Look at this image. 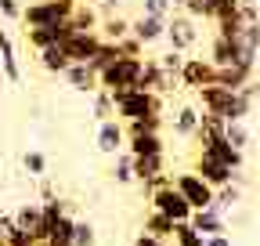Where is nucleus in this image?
<instances>
[{"label":"nucleus","instance_id":"f257e3e1","mask_svg":"<svg viewBox=\"0 0 260 246\" xmlns=\"http://www.w3.org/2000/svg\"><path fill=\"white\" fill-rule=\"evenodd\" d=\"M256 95H260L256 83H246V87H239V90H228V87L210 83V87H199V90H195L199 109L210 112V116H217V119H224V123H228V119H246V116L253 112Z\"/></svg>","mask_w":260,"mask_h":246},{"label":"nucleus","instance_id":"2eb2a0df","mask_svg":"<svg viewBox=\"0 0 260 246\" xmlns=\"http://www.w3.org/2000/svg\"><path fill=\"white\" fill-rule=\"evenodd\" d=\"M130 37L141 40L145 47H148V44H159L162 37H167V18H155V15H138V18H130Z\"/></svg>","mask_w":260,"mask_h":246},{"label":"nucleus","instance_id":"79ce46f5","mask_svg":"<svg viewBox=\"0 0 260 246\" xmlns=\"http://www.w3.org/2000/svg\"><path fill=\"white\" fill-rule=\"evenodd\" d=\"M134 246H167L162 239H155V235H148V232H141L138 239H134Z\"/></svg>","mask_w":260,"mask_h":246},{"label":"nucleus","instance_id":"473e14b6","mask_svg":"<svg viewBox=\"0 0 260 246\" xmlns=\"http://www.w3.org/2000/svg\"><path fill=\"white\" fill-rule=\"evenodd\" d=\"M116 58H119V47H116L112 40H102V44H98V51H94V58L87 62V66H90L94 73H102L105 66H112Z\"/></svg>","mask_w":260,"mask_h":246},{"label":"nucleus","instance_id":"20e7f679","mask_svg":"<svg viewBox=\"0 0 260 246\" xmlns=\"http://www.w3.org/2000/svg\"><path fill=\"white\" fill-rule=\"evenodd\" d=\"M162 40L170 44V51L188 54L195 44H199V22L188 18L184 11H170V18H167V37H162Z\"/></svg>","mask_w":260,"mask_h":246},{"label":"nucleus","instance_id":"cd10ccee","mask_svg":"<svg viewBox=\"0 0 260 246\" xmlns=\"http://www.w3.org/2000/svg\"><path fill=\"white\" fill-rule=\"evenodd\" d=\"M73 225H76V218H69V213H61V218L47 228V246H73Z\"/></svg>","mask_w":260,"mask_h":246},{"label":"nucleus","instance_id":"a19ab883","mask_svg":"<svg viewBox=\"0 0 260 246\" xmlns=\"http://www.w3.org/2000/svg\"><path fill=\"white\" fill-rule=\"evenodd\" d=\"M0 18L18 22L22 18V0H0Z\"/></svg>","mask_w":260,"mask_h":246},{"label":"nucleus","instance_id":"c03bdc74","mask_svg":"<svg viewBox=\"0 0 260 246\" xmlns=\"http://www.w3.org/2000/svg\"><path fill=\"white\" fill-rule=\"evenodd\" d=\"M40 196H44V199H54V189H51V181H44V184H40Z\"/></svg>","mask_w":260,"mask_h":246},{"label":"nucleus","instance_id":"37998d69","mask_svg":"<svg viewBox=\"0 0 260 246\" xmlns=\"http://www.w3.org/2000/svg\"><path fill=\"white\" fill-rule=\"evenodd\" d=\"M203 246H232V239H228V235H210Z\"/></svg>","mask_w":260,"mask_h":246},{"label":"nucleus","instance_id":"aec40b11","mask_svg":"<svg viewBox=\"0 0 260 246\" xmlns=\"http://www.w3.org/2000/svg\"><path fill=\"white\" fill-rule=\"evenodd\" d=\"M203 152H210L213 160H220L224 167H232V170H242V163H246V152H239L235 145H228V141H224V134H220V138L203 141Z\"/></svg>","mask_w":260,"mask_h":246},{"label":"nucleus","instance_id":"ea45409f","mask_svg":"<svg viewBox=\"0 0 260 246\" xmlns=\"http://www.w3.org/2000/svg\"><path fill=\"white\" fill-rule=\"evenodd\" d=\"M116 47H119V54H123V58H145V44H141V40H134V37L116 40Z\"/></svg>","mask_w":260,"mask_h":246},{"label":"nucleus","instance_id":"e433bc0d","mask_svg":"<svg viewBox=\"0 0 260 246\" xmlns=\"http://www.w3.org/2000/svg\"><path fill=\"white\" fill-rule=\"evenodd\" d=\"M155 62H159V69L167 73V76H174V80H177V73H181V62H184V54H181V51H162V54H159Z\"/></svg>","mask_w":260,"mask_h":246},{"label":"nucleus","instance_id":"c756f323","mask_svg":"<svg viewBox=\"0 0 260 246\" xmlns=\"http://www.w3.org/2000/svg\"><path fill=\"white\" fill-rule=\"evenodd\" d=\"M249 138H253V134H249V127H246V119H228V123H224V141L235 145L239 152L249 148Z\"/></svg>","mask_w":260,"mask_h":246},{"label":"nucleus","instance_id":"72a5a7b5","mask_svg":"<svg viewBox=\"0 0 260 246\" xmlns=\"http://www.w3.org/2000/svg\"><path fill=\"white\" fill-rule=\"evenodd\" d=\"M90 98H94V119H98V123H102V119H112V116H116V105H112V90L98 87Z\"/></svg>","mask_w":260,"mask_h":246},{"label":"nucleus","instance_id":"4468645a","mask_svg":"<svg viewBox=\"0 0 260 246\" xmlns=\"http://www.w3.org/2000/svg\"><path fill=\"white\" fill-rule=\"evenodd\" d=\"M217 69H224V66H235V62H256L253 54H242V47L235 44V37H213V44H210V54H206Z\"/></svg>","mask_w":260,"mask_h":246},{"label":"nucleus","instance_id":"423d86ee","mask_svg":"<svg viewBox=\"0 0 260 246\" xmlns=\"http://www.w3.org/2000/svg\"><path fill=\"white\" fill-rule=\"evenodd\" d=\"M141 73V58H116L112 66H105L102 73H98V87H105V90H126V87H134Z\"/></svg>","mask_w":260,"mask_h":246},{"label":"nucleus","instance_id":"39448f33","mask_svg":"<svg viewBox=\"0 0 260 246\" xmlns=\"http://www.w3.org/2000/svg\"><path fill=\"white\" fill-rule=\"evenodd\" d=\"M148 203H152V210H159L162 218H170L174 225H181V221H191V206H188V199L174 189V184H162V189H152L148 192Z\"/></svg>","mask_w":260,"mask_h":246},{"label":"nucleus","instance_id":"b1692460","mask_svg":"<svg viewBox=\"0 0 260 246\" xmlns=\"http://www.w3.org/2000/svg\"><path fill=\"white\" fill-rule=\"evenodd\" d=\"M37 62H40V69H44V73H51V76H61L65 69L73 66L61 44H58V47H44V51H37Z\"/></svg>","mask_w":260,"mask_h":246},{"label":"nucleus","instance_id":"5701e85b","mask_svg":"<svg viewBox=\"0 0 260 246\" xmlns=\"http://www.w3.org/2000/svg\"><path fill=\"white\" fill-rule=\"evenodd\" d=\"M126 152L130 156H162V152H167V141H162V134H130Z\"/></svg>","mask_w":260,"mask_h":246},{"label":"nucleus","instance_id":"4c0bfd02","mask_svg":"<svg viewBox=\"0 0 260 246\" xmlns=\"http://www.w3.org/2000/svg\"><path fill=\"white\" fill-rule=\"evenodd\" d=\"M98 235H94V225L90 221H76L73 225V246H94Z\"/></svg>","mask_w":260,"mask_h":246},{"label":"nucleus","instance_id":"4be33fe9","mask_svg":"<svg viewBox=\"0 0 260 246\" xmlns=\"http://www.w3.org/2000/svg\"><path fill=\"white\" fill-rule=\"evenodd\" d=\"M199 116H203L199 105H177V109H174V134L184 138V141H195V131H199Z\"/></svg>","mask_w":260,"mask_h":246},{"label":"nucleus","instance_id":"f3484780","mask_svg":"<svg viewBox=\"0 0 260 246\" xmlns=\"http://www.w3.org/2000/svg\"><path fill=\"white\" fill-rule=\"evenodd\" d=\"M253 73H256V62H235V66H224V69H217V87L239 90V87L253 83Z\"/></svg>","mask_w":260,"mask_h":246},{"label":"nucleus","instance_id":"bb28decb","mask_svg":"<svg viewBox=\"0 0 260 246\" xmlns=\"http://www.w3.org/2000/svg\"><path fill=\"white\" fill-rule=\"evenodd\" d=\"M98 37L102 40H123V37H130V18H123V15H105L102 18V25H98Z\"/></svg>","mask_w":260,"mask_h":246},{"label":"nucleus","instance_id":"a211bd4d","mask_svg":"<svg viewBox=\"0 0 260 246\" xmlns=\"http://www.w3.org/2000/svg\"><path fill=\"white\" fill-rule=\"evenodd\" d=\"M61 80L69 83L76 95H94V90H98V73L87 66V62H73V66L61 73Z\"/></svg>","mask_w":260,"mask_h":246},{"label":"nucleus","instance_id":"7ed1b4c3","mask_svg":"<svg viewBox=\"0 0 260 246\" xmlns=\"http://www.w3.org/2000/svg\"><path fill=\"white\" fill-rule=\"evenodd\" d=\"M76 11V0H32V4H22V18L25 29H44V25H58L69 22Z\"/></svg>","mask_w":260,"mask_h":246},{"label":"nucleus","instance_id":"1a4fd4ad","mask_svg":"<svg viewBox=\"0 0 260 246\" xmlns=\"http://www.w3.org/2000/svg\"><path fill=\"white\" fill-rule=\"evenodd\" d=\"M195 232H199L203 239H210V235H228V213L217 206V203H210V206H203V210H191V221H188Z\"/></svg>","mask_w":260,"mask_h":246},{"label":"nucleus","instance_id":"ddd939ff","mask_svg":"<svg viewBox=\"0 0 260 246\" xmlns=\"http://www.w3.org/2000/svg\"><path fill=\"white\" fill-rule=\"evenodd\" d=\"M73 33H76L73 22H58V25H44V29H25V40H29L32 51H44V47H58V44H65Z\"/></svg>","mask_w":260,"mask_h":246},{"label":"nucleus","instance_id":"a878e982","mask_svg":"<svg viewBox=\"0 0 260 246\" xmlns=\"http://www.w3.org/2000/svg\"><path fill=\"white\" fill-rule=\"evenodd\" d=\"M167 170V152L162 156H134V181H152L155 174Z\"/></svg>","mask_w":260,"mask_h":246},{"label":"nucleus","instance_id":"de8ad7c7","mask_svg":"<svg viewBox=\"0 0 260 246\" xmlns=\"http://www.w3.org/2000/svg\"><path fill=\"white\" fill-rule=\"evenodd\" d=\"M32 246H47V242H32Z\"/></svg>","mask_w":260,"mask_h":246},{"label":"nucleus","instance_id":"6ab92c4d","mask_svg":"<svg viewBox=\"0 0 260 246\" xmlns=\"http://www.w3.org/2000/svg\"><path fill=\"white\" fill-rule=\"evenodd\" d=\"M11 218H15V228H22V232H29L37 242H44L47 232H44V218H40V203H22Z\"/></svg>","mask_w":260,"mask_h":246},{"label":"nucleus","instance_id":"0eeeda50","mask_svg":"<svg viewBox=\"0 0 260 246\" xmlns=\"http://www.w3.org/2000/svg\"><path fill=\"white\" fill-rule=\"evenodd\" d=\"M174 189L188 199V206L191 210H203V206H210L213 203V184H206L195 170H181V174H174Z\"/></svg>","mask_w":260,"mask_h":246},{"label":"nucleus","instance_id":"6e6552de","mask_svg":"<svg viewBox=\"0 0 260 246\" xmlns=\"http://www.w3.org/2000/svg\"><path fill=\"white\" fill-rule=\"evenodd\" d=\"M177 83L188 87V90L210 87V83H217V66L210 58H184L181 62V73H177Z\"/></svg>","mask_w":260,"mask_h":246},{"label":"nucleus","instance_id":"9b49d317","mask_svg":"<svg viewBox=\"0 0 260 246\" xmlns=\"http://www.w3.org/2000/svg\"><path fill=\"white\" fill-rule=\"evenodd\" d=\"M191 170L199 174L206 184H213V189H220V184H232L235 174H239V170H232V167H224L220 160H213L210 152H203V148H199V156H195V167H191Z\"/></svg>","mask_w":260,"mask_h":246},{"label":"nucleus","instance_id":"393cba45","mask_svg":"<svg viewBox=\"0 0 260 246\" xmlns=\"http://www.w3.org/2000/svg\"><path fill=\"white\" fill-rule=\"evenodd\" d=\"M73 29L76 33H98V25H102V15H98L94 4H87V0H76V11H73Z\"/></svg>","mask_w":260,"mask_h":246},{"label":"nucleus","instance_id":"dca6fc26","mask_svg":"<svg viewBox=\"0 0 260 246\" xmlns=\"http://www.w3.org/2000/svg\"><path fill=\"white\" fill-rule=\"evenodd\" d=\"M0 73L8 83H22V66H18V47L8 29H0Z\"/></svg>","mask_w":260,"mask_h":246},{"label":"nucleus","instance_id":"412c9836","mask_svg":"<svg viewBox=\"0 0 260 246\" xmlns=\"http://www.w3.org/2000/svg\"><path fill=\"white\" fill-rule=\"evenodd\" d=\"M98 44H102L98 33H73L61 47H65V54H69V62H90L94 51H98Z\"/></svg>","mask_w":260,"mask_h":246},{"label":"nucleus","instance_id":"f704fd0d","mask_svg":"<svg viewBox=\"0 0 260 246\" xmlns=\"http://www.w3.org/2000/svg\"><path fill=\"white\" fill-rule=\"evenodd\" d=\"M170 239H174V246H203V242H206L199 232H195V228L188 225V221L174 225V235H170Z\"/></svg>","mask_w":260,"mask_h":246},{"label":"nucleus","instance_id":"f8f14e48","mask_svg":"<svg viewBox=\"0 0 260 246\" xmlns=\"http://www.w3.org/2000/svg\"><path fill=\"white\" fill-rule=\"evenodd\" d=\"M94 145L102 156H116V152L126 148V134H123V123L112 116V119H102L98 123V134H94Z\"/></svg>","mask_w":260,"mask_h":246},{"label":"nucleus","instance_id":"c85d7f7f","mask_svg":"<svg viewBox=\"0 0 260 246\" xmlns=\"http://www.w3.org/2000/svg\"><path fill=\"white\" fill-rule=\"evenodd\" d=\"M112 181L116 184H134V156H130V152L123 148V152H116L112 156Z\"/></svg>","mask_w":260,"mask_h":246},{"label":"nucleus","instance_id":"a18cd8bd","mask_svg":"<svg viewBox=\"0 0 260 246\" xmlns=\"http://www.w3.org/2000/svg\"><path fill=\"white\" fill-rule=\"evenodd\" d=\"M170 4H174V11H181V8H184V0H170Z\"/></svg>","mask_w":260,"mask_h":246},{"label":"nucleus","instance_id":"c9c22d12","mask_svg":"<svg viewBox=\"0 0 260 246\" xmlns=\"http://www.w3.org/2000/svg\"><path fill=\"white\" fill-rule=\"evenodd\" d=\"M22 163H25L29 177H44V174H47V156H44V152H37V148H29L25 156H22Z\"/></svg>","mask_w":260,"mask_h":246},{"label":"nucleus","instance_id":"9d476101","mask_svg":"<svg viewBox=\"0 0 260 246\" xmlns=\"http://www.w3.org/2000/svg\"><path fill=\"white\" fill-rule=\"evenodd\" d=\"M174 83H177V80L162 73L155 58H141V73H138V80H134V87H138V90H152V95H167V90H174Z\"/></svg>","mask_w":260,"mask_h":246},{"label":"nucleus","instance_id":"f03ea898","mask_svg":"<svg viewBox=\"0 0 260 246\" xmlns=\"http://www.w3.org/2000/svg\"><path fill=\"white\" fill-rule=\"evenodd\" d=\"M112 105H116V119L130 123V119H141V116H155V112H162V95H152V90H138V87H126V90H112Z\"/></svg>","mask_w":260,"mask_h":246},{"label":"nucleus","instance_id":"7c9ffc66","mask_svg":"<svg viewBox=\"0 0 260 246\" xmlns=\"http://www.w3.org/2000/svg\"><path fill=\"white\" fill-rule=\"evenodd\" d=\"M162 112H155V116H141V119H130L126 127H123V134L130 138V134H159L162 131Z\"/></svg>","mask_w":260,"mask_h":246},{"label":"nucleus","instance_id":"49530a36","mask_svg":"<svg viewBox=\"0 0 260 246\" xmlns=\"http://www.w3.org/2000/svg\"><path fill=\"white\" fill-rule=\"evenodd\" d=\"M239 4H256V0H239Z\"/></svg>","mask_w":260,"mask_h":246},{"label":"nucleus","instance_id":"58836bf2","mask_svg":"<svg viewBox=\"0 0 260 246\" xmlns=\"http://www.w3.org/2000/svg\"><path fill=\"white\" fill-rule=\"evenodd\" d=\"M174 4L170 0H141V15H155V18H170Z\"/></svg>","mask_w":260,"mask_h":246},{"label":"nucleus","instance_id":"2f4dec72","mask_svg":"<svg viewBox=\"0 0 260 246\" xmlns=\"http://www.w3.org/2000/svg\"><path fill=\"white\" fill-rule=\"evenodd\" d=\"M145 232H148V235H155V239H162V242H167V239L174 235V221H170V218H162L159 210H152L148 218H145Z\"/></svg>","mask_w":260,"mask_h":246}]
</instances>
